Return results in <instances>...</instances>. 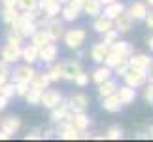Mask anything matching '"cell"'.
Returning <instances> with one entry per match:
<instances>
[{
	"mask_svg": "<svg viewBox=\"0 0 153 142\" xmlns=\"http://www.w3.org/2000/svg\"><path fill=\"white\" fill-rule=\"evenodd\" d=\"M6 42H8V44H13V46H23V44H25V38H23L21 34L15 31V28L10 27L8 32H6Z\"/></svg>",
	"mask_w": 153,
	"mask_h": 142,
	"instance_id": "obj_31",
	"label": "cell"
},
{
	"mask_svg": "<svg viewBox=\"0 0 153 142\" xmlns=\"http://www.w3.org/2000/svg\"><path fill=\"white\" fill-rule=\"evenodd\" d=\"M102 2V6H106V4H110V2H115V0H100Z\"/></svg>",
	"mask_w": 153,
	"mask_h": 142,
	"instance_id": "obj_55",
	"label": "cell"
},
{
	"mask_svg": "<svg viewBox=\"0 0 153 142\" xmlns=\"http://www.w3.org/2000/svg\"><path fill=\"white\" fill-rule=\"evenodd\" d=\"M151 106H153V102H151Z\"/></svg>",
	"mask_w": 153,
	"mask_h": 142,
	"instance_id": "obj_57",
	"label": "cell"
},
{
	"mask_svg": "<svg viewBox=\"0 0 153 142\" xmlns=\"http://www.w3.org/2000/svg\"><path fill=\"white\" fill-rule=\"evenodd\" d=\"M0 59L8 64H15L17 61H21V46H13L6 42L4 47H0Z\"/></svg>",
	"mask_w": 153,
	"mask_h": 142,
	"instance_id": "obj_9",
	"label": "cell"
},
{
	"mask_svg": "<svg viewBox=\"0 0 153 142\" xmlns=\"http://www.w3.org/2000/svg\"><path fill=\"white\" fill-rule=\"evenodd\" d=\"M8 138H11V137H10L8 133H4L2 129H0V140H8Z\"/></svg>",
	"mask_w": 153,
	"mask_h": 142,
	"instance_id": "obj_52",
	"label": "cell"
},
{
	"mask_svg": "<svg viewBox=\"0 0 153 142\" xmlns=\"http://www.w3.org/2000/svg\"><path fill=\"white\" fill-rule=\"evenodd\" d=\"M110 28H114V21L111 19H108V17H104V15L95 17V21H93V31L95 32L104 34L106 31H110Z\"/></svg>",
	"mask_w": 153,
	"mask_h": 142,
	"instance_id": "obj_27",
	"label": "cell"
},
{
	"mask_svg": "<svg viewBox=\"0 0 153 142\" xmlns=\"http://www.w3.org/2000/svg\"><path fill=\"white\" fill-rule=\"evenodd\" d=\"M128 61V67H134V68H148L149 67V63L153 61V59L149 55H146V53H132L131 57L127 59Z\"/></svg>",
	"mask_w": 153,
	"mask_h": 142,
	"instance_id": "obj_21",
	"label": "cell"
},
{
	"mask_svg": "<svg viewBox=\"0 0 153 142\" xmlns=\"http://www.w3.org/2000/svg\"><path fill=\"white\" fill-rule=\"evenodd\" d=\"M57 129H55V137L61 138V140H78L79 138V131L72 125V121L66 120V121H61L57 123Z\"/></svg>",
	"mask_w": 153,
	"mask_h": 142,
	"instance_id": "obj_6",
	"label": "cell"
},
{
	"mask_svg": "<svg viewBox=\"0 0 153 142\" xmlns=\"http://www.w3.org/2000/svg\"><path fill=\"white\" fill-rule=\"evenodd\" d=\"M62 100V93L59 89H44L42 95H40V106H44V108L51 110L53 106H57L59 102Z\"/></svg>",
	"mask_w": 153,
	"mask_h": 142,
	"instance_id": "obj_8",
	"label": "cell"
},
{
	"mask_svg": "<svg viewBox=\"0 0 153 142\" xmlns=\"http://www.w3.org/2000/svg\"><path fill=\"white\" fill-rule=\"evenodd\" d=\"M28 85H30L32 89L44 91V89H48V87L51 85V80L48 78V74H45V72H38V70H36V74H34V78H32V81Z\"/></svg>",
	"mask_w": 153,
	"mask_h": 142,
	"instance_id": "obj_25",
	"label": "cell"
},
{
	"mask_svg": "<svg viewBox=\"0 0 153 142\" xmlns=\"http://www.w3.org/2000/svg\"><path fill=\"white\" fill-rule=\"evenodd\" d=\"M146 76H148V81H151V84H153V61L149 63V67L146 68Z\"/></svg>",
	"mask_w": 153,
	"mask_h": 142,
	"instance_id": "obj_49",
	"label": "cell"
},
{
	"mask_svg": "<svg viewBox=\"0 0 153 142\" xmlns=\"http://www.w3.org/2000/svg\"><path fill=\"white\" fill-rule=\"evenodd\" d=\"M0 95H4V97H8V99L15 97V84L11 80H8L6 84H2L0 85Z\"/></svg>",
	"mask_w": 153,
	"mask_h": 142,
	"instance_id": "obj_36",
	"label": "cell"
},
{
	"mask_svg": "<svg viewBox=\"0 0 153 142\" xmlns=\"http://www.w3.org/2000/svg\"><path fill=\"white\" fill-rule=\"evenodd\" d=\"M21 61L34 64L38 61V47L34 44H23L21 46Z\"/></svg>",
	"mask_w": 153,
	"mask_h": 142,
	"instance_id": "obj_20",
	"label": "cell"
},
{
	"mask_svg": "<svg viewBox=\"0 0 153 142\" xmlns=\"http://www.w3.org/2000/svg\"><path fill=\"white\" fill-rule=\"evenodd\" d=\"M34 74H36V68H34V64H28V63H23L19 64V67H15L13 70H11L10 74V80L11 81H23V84H30Z\"/></svg>",
	"mask_w": 153,
	"mask_h": 142,
	"instance_id": "obj_3",
	"label": "cell"
},
{
	"mask_svg": "<svg viewBox=\"0 0 153 142\" xmlns=\"http://www.w3.org/2000/svg\"><path fill=\"white\" fill-rule=\"evenodd\" d=\"M115 95H117V99H119V102H121L123 106L134 104V100L138 99L136 89H134V87H131V85H121V87H117Z\"/></svg>",
	"mask_w": 153,
	"mask_h": 142,
	"instance_id": "obj_13",
	"label": "cell"
},
{
	"mask_svg": "<svg viewBox=\"0 0 153 142\" xmlns=\"http://www.w3.org/2000/svg\"><path fill=\"white\" fill-rule=\"evenodd\" d=\"M70 117H72V110L68 106V100H64V99L49 110V121L51 123H61V121L70 120Z\"/></svg>",
	"mask_w": 153,
	"mask_h": 142,
	"instance_id": "obj_5",
	"label": "cell"
},
{
	"mask_svg": "<svg viewBox=\"0 0 153 142\" xmlns=\"http://www.w3.org/2000/svg\"><path fill=\"white\" fill-rule=\"evenodd\" d=\"M110 51H114V53H117V55H121V57H125V59H128L134 53V47H132V44L131 42H125V40H117V42H114L110 46Z\"/></svg>",
	"mask_w": 153,
	"mask_h": 142,
	"instance_id": "obj_18",
	"label": "cell"
},
{
	"mask_svg": "<svg viewBox=\"0 0 153 142\" xmlns=\"http://www.w3.org/2000/svg\"><path fill=\"white\" fill-rule=\"evenodd\" d=\"M10 74H11L10 64H8V63H4V61H0V85L6 84V81L10 80Z\"/></svg>",
	"mask_w": 153,
	"mask_h": 142,
	"instance_id": "obj_40",
	"label": "cell"
},
{
	"mask_svg": "<svg viewBox=\"0 0 153 142\" xmlns=\"http://www.w3.org/2000/svg\"><path fill=\"white\" fill-rule=\"evenodd\" d=\"M28 40H30V44H34L36 47H42L44 44L51 42V40H49V36H48V32H45L42 27H38V31L34 32V34H32V36L28 38Z\"/></svg>",
	"mask_w": 153,
	"mask_h": 142,
	"instance_id": "obj_30",
	"label": "cell"
},
{
	"mask_svg": "<svg viewBox=\"0 0 153 142\" xmlns=\"http://www.w3.org/2000/svg\"><path fill=\"white\" fill-rule=\"evenodd\" d=\"M21 125H23V123H21V117L19 116H6V117L0 120V129H2L4 133H8L10 137L19 131Z\"/></svg>",
	"mask_w": 153,
	"mask_h": 142,
	"instance_id": "obj_14",
	"label": "cell"
},
{
	"mask_svg": "<svg viewBox=\"0 0 153 142\" xmlns=\"http://www.w3.org/2000/svg\"><path fill=\"white\" fill-rule=\"evenodd\" d=\"M53 2H55V0H38V10H40V11H44V10L48 8L49 4H53Z\"/></svg>",
	"mask_w": 153,
	"mask_h": 142,
	"instance_id": "obj_48",
	"label": "cell"
},
{
	"mask_svg": "<svg viewBox=\"0 0 153 142\" xmlns=\"http://www.w3.org/2000/svg\"><path fill=\"white\" fill-rule=\"evenodd\" d=\"M79 13H81V11L76 10V8H72L70 4H62L61 13H59V15H61V19H62L64 23H74V21H78Z\"/></svg>",
	"mask_w": 153,
	"mask_h": 142,
	"instance_id": "obj_28",
	"label": "cell"
},
{
	"mask_svg": "<svg viewBox=\"0 0 153 142\" xmlns=\"http://www.w3.org/2000/svg\"><path fill=\"white\" fill-rule=\"evenodd\" d=\"M72 81H74V84L78 85V87H87V85H89V81H91V76L87 74L85 70H81V72H79L78 76H76V78H74Z\"/></svg>",
	"mask_w": 153,
	"mask_h": 142,
	"instance_id": "obj_39",
	"label": "cell"
},
{
	"mask_svg": "<svg viewBox=\"0 0 153 142\" xmlns=\"http://www.w3.org/2000/svg\"><path fill=\"white\" fill-rule=\"evenodd\" d=\"M102 108L106 112H110V114H117V112L123 108V104L119 102L117 95L111 93V95H108V97H102Z\"/></svg>",
	"mask_w": 153,
	"mask_h": 142,
	"instance_id": "obj_24",
	"label": "cell"
},
{
	"mask_svg": "<svg viewBox=\"0 0 153 142\" xmlns=\"http://www.w3.org/2000/svg\"><path fill=\"white\" fill-rule=\"evenodd\" d=\"M114 76V72H111V68L110 67H106L104 63H100L98 67L91 72V81H95V84L98 85L100 81H104V80H108V78H111Z\"/></svg>",
	"mask_w": 153,
	"mask_h": 142,
	"instance_id": "obj_19",
	"label": "cell"
},
{
	"mask_svg": "<svg viewBox=\"0 0 153 142\" xmlns=\"http://www.w3.org/2000/svg\"><path fill=\"white\" fill-rule=\"evenodd\" d=\"M25 140H42V127H34L25 135Z\"/></svg>",
	"mask_w": 153,
	"mask_h": 142,
	"instance_id": "obj_42",
	"label": "cell"
},
{
	"mask_svg": "<svg viewBox=\"0 0 153 142\" xmlns=\"http://www.w3.org/2000/svg\"><path fill=\"white\" fill-rule=\"evenodd\" d=\"M66 100L72 112H85L89 108V97L85 93H72Z\"/></svg>",
	"mask_w": 153,
	"mask_h": 142,
	"instance_id": "obj_11",
	"label": "cell"
},
{
	"mask_svg": "<svg viewBox=\"0 0 153 142\" xmlns=\"http://www.w3.org/2000/svg\"><path fill=\"white\" fill-rule=\"evenodd\" d=\"M142 97H144V100H146V102H153V84H151V81H146V84H144V95H142Z\"/></svg>",
	"mask_w": 153,
	"mask_h": 142,
	"instance_id": "obj_41",
	"label": "cell"
},
{
	"mask_svg": "<svg viewBox=\"0 0 153 142\" xmlns=\"http://www.w3.org/2000/svg\"><path fill=\"white\" fill-rule=\"evenodd\" d=\"M123 80H125V85H131V87H134V89H140V87H144V84L148 81V76H146L144 68L128 67L127 72L123 74Z\"/></svg>",
	"mask_w": 153,
	"mask_h": 142,
	"instance_id": "obj_2",
	"label": "cell"
},
{
	"mask_svg": "<svg viewBox=\"0 0 153 142\" xmlns=\"http://www.w3.org/2000/svg\"><path fill=\"white\" fill-rule=\"evenodd\" d=\"M62 40H64V44H66L68 49H78V47H81V46L85 44V40H87V31H85L83 27L64 31Z\"/></svg>",
	"mask_w": 153,
	"mask_h": 142,
	"instance_id": "obj_1",
	"label": "cell"
},
{
	"mask_svg": "<svg viewBox=\"0 0 153 142\" xmlns=\"http://www.w3.org/2000/svg\"><path fill=\"white\" fill-rule=\"evenodd\" d=\"M127 68H128V61H125V63H121V64H117L115 68H111V72H114L115 76H119V78H123V74L127 72Z\"/></svg>",
	"mask_w": 153,
	"mask_h": 142,
	"instance_id": "obj_44",
	"label": "cell"
},
{
	"mask_svg": "<svg viewBox=\"0 0 153 142\" xmlns=\"http://www.w3.org/2000/svg\"><path fill=\"white\" fill-rule=\"evenodd\" d=\"M144 21H146V27H148L149 31H153V8H151V10H148V13H146Z\"/></svg>",
	"mask_w": 153,
	"mask_h": 142,
	"instance_id": "obj_45",
	"label": "cell"
},
{
	"mask_svg": "<svg viewBox=\"0 0 153 142\" xmlns=\"http://www.w3.org/2000/svg\"><path fill=\"white\" fill-rule=\"evenodd\" d=\"M121 11H125V6H123L119 0H115V2H110V4L102 6V13L100 15H104V17H108V19L114 21L115 17L121 13Z\"/></svg>",
	"mask_w": 153,
	"mask_h": 142,
	"instance_id": "obj_23",
	"label": "cell"
},
{
	"mask_svg": "<svg viewBox=\"0 0 153 142\" xmlns=\"http://www.w3.org/2000/svg\"><path fill=\"white\" fill-rule=\"evenodd\" d=\"M134 27V19L131 15L127 13V11H121L119 15L114 19V28L119 34H127V32H131V28Z\"/></svg>",
	"mask_w": 153,
	"mask_h": 142,
	"instance_id": "obj_12",
	"label": "cell"
},
{
	"mask_svg": "<svg viewBox=\"0 0 153 142\" xmlns=\"http://www.w3.org/2000/svg\"><path fill=\"white\" fill-rule=\"evenodd\" d=\"M148 135H149V140H153V125L148 127Z\"/></svg>",
	"mask_w": 153,
	"mask_h": 142,
	"instance_id": "obj_54",
	"label": "cell"
},
{
	"mask_svg": "<svg viewBox=\"0 0 153 142\" xmlns=\"http://www.w3.org/2000/svg\"><path fill=\"white\" fill-rule=\"evenodd\" d=\"M148 4L146 2H132L128 8H125V11L128 15L134 19V23L136 21H144V17H146V13H148Z\"/></svg>",
	"mask_w": 153,
	"mask_h": 142,
	"instance_id": "obj_16",
	"label": "cell"
},
{
	"mask_svg": "<svg viewBox=\"0 0 153 142\" xmlns=\"http://www.w3.org/2000/svg\"><path fill=\"white\" fill-rule=\"evenodd\" d=\"M146 2H148V4L151 6V8H153V0H146Z\"/></svg>",
	"mask_w": 153,
	"mask_h": 142,
	"instance_id": "obj_56",
	"label": "cell"
},
{
	"mask_svg": "<svg viewBox=\"0 0 153 142\" xmlns=\"http://www.w3.org/2000/svg\"><path fill=\"white\" fill-rule=\"evenodd\" d=\"M40 27H42L44 31L48 32V36H49L51 42H59V40L62 38V34H64V25H62V21H59V19H57V17L44 21Z\"/></svg>",
	"mask_w": 153,
	"mask_h": 142,
	"instance_id": "obj_4",
	"label": "cell"
},
{
	"mask_svg": "<svg viewBox=\"0 0 153 142\" xmlns=\"http://www.w3.org/2000/svg\"><path fill=\"white\" fill-rule=\"evenodd\" d=\"M61 64V74H62V80L66 81H72L76 76H78L81 70H83V67H81L79 61H76V59H66V61L59 63Z\"/></svg>",
	"mask_w": 153,
	"mask_h": 142,
	"instance_id": "obj_7",
	"label": "cell"
},
{
	"mask_svg": "<svg viewBox=\"0 0 153 142\" xmlns=\"http://www.w3.org/2000/svg\"><path fill=\"white\" fill-rule=\"evenodd\" d=\"M70 121H72V125L78 129L79 133H81V131H87V129L91 127V123H93V120L85 114V112H72Z\"/></svg>",
	"mask_w": 153,
	"mask_h": 142,
	"instance_id": "obj_17",
	"label": "cell"
},
{
	"mask_svg": "<svg viewBox=\"0 0 153 142\" xmlns=\"http://www.w3.org/2000/svg\"><path fill=\"white\" fill-rule=\"evenodd\" d=\"M40 95H42V91L32 89V87L28 85V91H27V95L23 99H25L27 104H30V106H40Z\"/></svg>",
	"mask_w": 153,
	"mask_h": 142,
	"instance_id": "obj_34",
	"label": "cell"
},
{
	"mask_svg": "<svg viewBox=\"0 0 153 142\" xmlns=\"http://www.w3.org/2000/svg\"><path fill=\"white\" fill-rule=\"evenodd\" d=\"M55 138V129H42V140Z\"/></svg>",
	"mask_w": 153,
	"mask_h": 142,
	"instance_id": "obj_46",
	"label": "cell"
},
{
	"mask_svg": "<svg viewBox=\"0 0 153 142\" xmlns=\"http://www.w3.org/2000/svg\"><path fill=\"white\" fill-rule=\"evenodd\" d=\"M15 84V81H13ZM27 91H28V84H23V81H17L15 84V97H25L27 95Z\"/></svg>",
	"mask_w": 153,
	"mask_h": 142,
	"instance_id": "obj_43",
	"label": "cell"
},
{
	"mask_svg": "<svg viewBox=\"0 0 153 142\" xmlns=\"http://www.w3.org/2000/svg\"><path fill=\"white\" fill-rule=\"evenodd\" d=\"M17 8L19 11H34L38 10V0H19Z\"/></svg>",
	"mask_w": 153,
	"mask_h": 142,
	"instance_id": "obj_37",
	"label": "cell"
},
{
	"mask_svg": "<svg viewBox=\"0 0 153 142\" xmlns=\"http://www.w3.org/2000/svg\"><path fill=\"white\" fill-rule=\"evenodd\" d=\"M59 55V47L55 42H48V44H44L42 47H38V61H42V63H55V59Z\"/></svg>",
	"mask_w": 153,
	"mask_h": 142,
	"instance_id": "obj_10",
	"label": "cell"
},
{
	"mask_svg": "<svg viewBox=\"0 0 153 142\" xmlns=\"http://www.w3.org/2000/svg\"><path fill=\"white\" fill-rule=\"evenodd\" d=\"M8 100H10L8 97H4V95H0V112L8 108Z\"/></svg>",
	"mask_w": 153,
	"mask_h": 142,
	"instance_id": "obj_50",
	"label": "cell"
},
{
	"mask_svg": "<svg viewBox=\"0 0 153 142\" xmlns=\"http://www.w3.org/2000/svg\"><path fill=\"white\" fill-rule=\"evenodd\" d=\"M2 2V8H17L19 0H0Z\"/></svg>",
	"mask_w": 153,
	"mask_h": 142,
	"instance_id": "obj_47",
	"label": "cell"
},
{
	"mask_svg": "<svg viewBox=\"0 0 153 142\" xmlns=\"http://www.w3.org/2000/svg\"><path fill=\"white\" fill-rule=\"evenodd\" d=\"M134 138H140V140H149V135L148 133H136Z\"/></svg>",
	"mask_w": 153,
	"mask_h": 142,
	"instance_id": "obj_51",
	"label": "cell"
},
{
	"mask_svg": "<svg viewBox=\"0 0 153 142\" xmlns=\"http://www.w3.org/2000/svg\"><path fill=\"white\" fill-rule=\"evenodd\" d=\"M123 137H125V133H123V129L119 125H111L104 133V138H108V140H121Z\"/></svg>",
	"mask_w": 153,
	"mask_h": 142,
	"instance_id": "obj_32",
	"label": "cell"
},
{
	"mask_svg": "<svg viewBox=\"0 0 153 142\" xmlns=\"http://www.w3.org/2000/svg\"><path fill=\"white\" fill-rule=\"evenodd\" d=\"M148 47H149V51H153V36L148 38Z\"/></svg>",
	"mask_w": 153,
	"mask_h": 142,
	"instance_id": "obj_53",
	"label": "cell"
},
{
	"mask_svg": "<svg viewBox=\"0 0 153 142\" xmlns=\"http://www.w3.org/2000/svg\"><path fill=\"white\" fill-rule=\"evenodd\" d=\"M81 13L89 15V17H98L102 13V2L100 0H85L83 2V8H81Z\"/></svg>",
	"mask_w": 153,
	"mask_h": 142,
	"instance_id": "obj_22",
	"label": "cell"
},
{
	"mask_svg": "<svg viewBox=\"0 0 153 142\" xmlns=\"http://www.w3.org/2000/svg\"><path fill=\"white\" fill-rule=\"evenodd\" d=\"M45 74H48V78L51 80V84H55V81H61L62 80V74H61V64H53L45 70Z\"/></svg>",
	"mask_w": 153,
	"mask_h": 142,
	"instance_id": "obj_35",
	"label": "cell"
},
{
	"mask_svg": "<svg viewBox=\"0 0 153 142\" xmlns=\"http://www.w3.org/2000/svg\"><path fill=\"white\" fill-rule=\"evenodd\" d=\"M117 87H119V84H117V80L114 78H108V80H104L98 84V97H108V95L111 93H115L117 91Z\"/></svg>",
	"mask_w": 153,
	"mask_h": 142,
	"instance_id": "obj_26",
	"label": "cell"
},
{
	"mask_svg": "<svg viewBox=\"0 0 153 142\" xmlns=\"http://www.w3.org/2000/svg\"><path fill=\"white\" fill-rule=\"evenodd\" d=\"M108 51H110V46H106L104 42H97V44H93V46H91V49H89L91 61H93V63H97V64L104 63V59H106V55H108Z\"/></svg>",
	"mask_w": 153,
	"mask_h": 142,
	"instance_id": "obj_15",
	"label": "cell"
},
{
	"mask_svg": "<svg viewBox=\"0 0 153 142\" xmlns=\"http://www.w3.org/2000/svg\"><path fill=\"white\" fill-rule=\"evenodd\" d=\"M117 40H119V32H117L115 28H110V31H106L102 34V42L106 46H111L114 42H117Z\"/></svg>",
	"mask_w": 153,
	"mask_h": 142,
	"instance_id": "obj_38",
	"label": "cell"
},
{
	"mask_svg": "<svg viewBox=\"0 0 153 142\" xmlns=\"http://www.w3.org/2000/svg\"><path fill=\"white\" fill-rule=\"evenodd\" d=\"M125 61H127L125 57L117 55V53H114V51H108V55H106V59H104V64H106V67H110V68H115L117 64H121V63H125Z\"/></svg>",
	"mask_w": 153,
	"mask_h": 142,
	"instance_id": "obj_33",
	"label": "cell"
},
{
	"mask_svg": "<svg viewBox=\"0 0 153 142\" xmlns=\"http://www.w3.org/2000/svg\"><path fill=\"white\" fill-rule=\"evenodd\" d=\"M19 13H21L19 8H4V10H2V21H4L8 27H11L17 19H19Z\"/></svg>",
	"mask_w": 153,
	"mask_h": 142,
	"instance_id": "obj_29",
	"label": "cell"
}]
</instances>
